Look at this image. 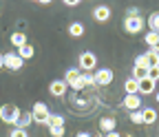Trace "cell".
Wrapping results in <instances>:
<instances>
[{"label": "cell", "instance_id": "16", "mask_svg": "<svg viewBox=\"0 0 159 137\" xmlns=\"http://www.w3.org/2000/svg\"><path fill=\"white\" fill-rule=\"evenodd\" d=\"M142 117H144V124H155L157 122V111L155 108H144Z\"/></svg>", "mask_w": 159, "mask_h": 137}, {"label": "cell", "instance_id": "24", "mask_svg": "<svg viewBox=\"0 0 159 137\" xmlns=\"http://www.w3.org/2000/svg\"><path fill=\"white\" fill-rule=\"evenodd\" d=\"M82 80H84V89H86V86H95V75L82 73Z\"/></svg>", "mask_w": 159, "mask_h": 137}, {"label": "cell", "instance_id": "31", "mask_svg": "<svg viewBox=\"0 0 159 137\" xmlns=\"http://www.w3.org/2000/svg\"><path fill=\"white\" fill-rule=\"evenodd\" d=\"M75 137H93V135L86 133V130H80V133H75Z\"/></svg>", "mask_w": 159, "mask_h": 137}, {"label": "cell", "instance_id": "11", "mask_svg": "<svg viewBox=\"0 0 159 137\" xmlns=\"http://www.w3.org/2000/svg\"><path fill=\"white\" fill-rule=\"evenodd\" d=\"M31 124H33V115H31V113H20L18 122H16V128H22V130H27Z\"/></svg>", "mask_w": 159, "mask_h": 137}, {"label": "cell", "instance_id": "20", "mask_svg": "<svg viewBox=\"0 0 159 137\" xmlns=\"http://www.w3.org/2000/svg\"><path fill=\"white\" fill-rule=\"evenodd\" d=\"M33 53H35V51H33V47H31V44H25V47H20V49H18V55L22 57V60H31Z\"/></svg>", "mask_w": 159, "mask_h": 137}, {"label": "cell", "instance_id": "21", "mask_svg": "<svg viewBox=\"0 0 159 137\" xmlns=\"http://www.w3.org/2000/svg\"><path fill=\"white\" fill-rule=\"evenodd\" d=\"M80 75H82V73H80V69H69L66 75H64V82H66V84H73L75 80H80Z\"/></svg>", "mask_w": 159, "mask_h": 137}, {"label": "cell", "instance_id": "1", "mask_svg": "<svg viewBox=\"0 0 159 137\" xmlns=\"http://www.w3.org/2000/svg\"><path fill=\"white\" fill-rule=\"evenodd\" d=\"M18 117H20V108L16 104H2V106H0V122L16 126Z\"/></svg>", "mask_w": 159, "mask_h": 137}, {"label": "cell", "instance_id": "27", "mask_svg": "<svg viewBox=\"0 0 159 137\" xmlns=\"http://www.w3.org/2000/svg\"><path fill=\"white\" fill-rule=\"evenodd\" d=\"M148 77H150L152 82H157L159 80V66H150L148 69Z\"/></svg>", "mask_w": 159, "mask_h": 137}, {"label": "cell", "instance_id": "15", "mask_svg": "<svg viewBox=\"0 0 159 137\" xmlns=\"http://www.w3.org/2000/svg\"><path fill=\"white\" fill-rule=\"evenodd\" d=\"M69 33H71L73 38H82V35H84V25H82V22H71V25H69Z\"/></svg>", "mask_w": 159, "mask_h": 137}, {"label": "cell", "instance_id": "33", "mask_svg": "<svg viewBox=\"0 0 159 137\" xmlns=\"http://www.w3.org/2000/svg\"><path fill=\"white\" fill-rule=\"evenodd\" d=\"M104 137H122V133H117V130H113V133H108V135H104Z\"/></svg>", "mask_w": 159, "mask_h": 137}, {"label": "cell", "instance_id": "30", "mask_svg": "<svg viewBox=\"0 0 159 137\" xmlns=\"http://www.w3.org/2000/svg\"><path fill=\"white\" fill-rule=\"evenodd\" d=\"M137 16H139V9H137V7H130V9L126 11V18H137Z\"/></svg>", "mask_w": 159, "mask_h": 137}, {"label": "cell", "instance_id": "17", "mask_svg": "<svg viewBox=\"0 0 159 137\" xmlns=\"http://www.w3.org/2000/svg\"><path fill=\"white\" fill-rule=\"evenodd\" d=\"M47 126H49V128H60V126H64V117H62V115H49Z\"/></svg>", "mask_w": 159, "mask_h": 137}, {"label": "cell", "instance_id": "26", "mask_svg": "<svg viewBox=\"0 0 159 137\" xmlns=\"http://www.w3.org/2000/svg\"><path fill=\"white\" fill-rule=\"evenodd\" d=\"M157 35H159V33H155V31H148V33L144 35L146 44H150V47H152V44H155V40H157Z\"/></svg>", "mask_w": 159, "mask_h": 137}, {"label": "cell", "instance_id": "28", "mask_svg": "<svg viewBox=\"0 0 159 137\" xmlns=\"http://www.w3.org/2000/svg\"><path fill=\"white\" fill-rule=\"evenodd\" d=\"M9 137H29V133L22 130V128H13V130L9 133Z\"/></svg>", "mask_w": 159, "mask_h": 137}, {"label": "cell", "instance_id": "6", "mask_svg": "<svg viewBox=\"0 0 159 137\" xmlns=\"http://www.w3.org/2000/svg\"><path fill=\"white\" fill-rule=\"evenodd\" d=\"M66 89H69V84H66L64 80H53V82L49 84V93H51L53 97H64Z\"/></svg>", "mask_w": 159, "mask_h": 137}, {"label": "cell", "instance_id": "5", "mask_svg": "<svg viewBox=\"0 0 159 137\" xmlns=\"http://www.w3.org/2000/svg\"><path fill=\"white\" fill-rule=\"evenodd\" d=\"M113 71L111 69H97V73H95V84L97 86H108L111 82H113Z\"/></svg>", "mask_w": 159, "mask_h": 137}, {"label": "cell", "instance_id": "38", "mask_svg": "<svg viewBox=\"0 0 159 137\" xmlns=\"http://www.w3.org/2000/svg\"><path fill=\"white\" fill-rule=\"evenodd\" d=\"M155 100H157V104H159V93H157V97H155Z\"/></svg>", "mask_w": 159, "mask_h": 137}, {"label": "cell", "instance_id": "23", "mask_svg": "<svg viewBox=\"0 0 159 137\" xmlns=\"http://www.w3.org/2000/svg\"><path fill=\"white\" fill-rule=\"evenodd\" d=\"M135 66H146V69H150V64H148V57H146V53H142V55H137V57H135Z\"/></svg>", "mask_w": 159, "mask_h": 137}, {"label": "cell", "instance_id": "3", "mask_svg": "<svg viewBox=\"0 0 159 137\" xmlns=\"http://www.w3.org/2000/svg\"><path fill=\"white\" fill-rule=\"evenodd\" d=\"M95 66H97V57H95V53H93V51H84V53H80V69H82L84 73L93 71Z\"/></svg>", "mask_w": 159, "mask_h": 137}, {"label": "cell", "instance_id": "25", "mask_svg": "<svg viewBox=\"0 0 159 137\" xmlns=\"http://www.w3.org/2000/svg\"><path fill=\"white\" fill-rule=\"evenodd\" d=\"M130 122H133V124H144L142 111H133V113H130Z\"/></svg>", "mask_w": 159, "mask_h": 137}, {"label": "cell", "instance_id": "36", "mask_svg": "<svg viewBox=\"0 0 159 137\" xmlns=\"http://www.w3.org/2000/svg\"><path fill=\"white\" fill-rule=\"evenodd\" d=\"M93 137H104V135H102V133H97V135H93Z\"/></svg>", "mask_w": 159, "mask_h": 137}, {"label": "cell", "instance_id": "2", "mask_svg": "<svg viewBox=\"0 0 159 137\" xmlns=\"http://www.w3.org/2000/svg\"><path fill=\"white\" fill-rule=\"evenodd\" d=\"M31 115H33V122L35 124H47V120H49V106L44 104V102H35L33 104V108H31Z\"/></svg>", "mask_w": 159, "mask_h": 137}, {"label": "cell", "instance_id": "14", "mask_svg": "<svg viewBox=\"0 0 159 137\" xmlns=\"http://www.w3.org/2000/svg\"><path fill=\"white\" fill-rule=\"evenodd\" d=\"M155 84H157V82H152L150 77H146V80L139 82V93H142V95H150V93H155Z\"/></svg>", "mask_w": 159, "mask_h": 137}, {"label": "cell", "instance_id": "35", "mask_svg": "<svg viewBox=\"0 0 159 137\" xmlns=\"http://www.w3.org/2000/svg\"><path fill=\"white\" fill-rule=\"evenodd\" d=\"M5 66V55H0V69Z\"/></svg>", "mask_w": 159, "mask_h": 137}, {"label": "cell", "instance_id": "37", "mask_svg": "<svg viewBox=\"0 0 159 137\" xmlns=\"http://www.w3.org/2000/svg\"><path fill=\"white\" fill-rule=\"evenodd\" d=\"M122 137H133V135H130V133H126V135H122Z\"/></svg>", "mask_w": 159, "mask_h": 137}, {"label": "cell", "instance_id": "22", "mask_svg": "<svg viewBox=\"0 0 159 137\" xmlns=\"http://www.w3.org/2000/svg\"><path fill=\"white\" fill-rule=\"evenodd\" d=\"M146 57H148V64L150 66H159V53L157 51H148Z\"/></svg>", "mask_w": 159, "mask_h": 137}, {"label": "cell", "instance_id": "34", "mask_svg": "<svg viewBox=\"0 0 159 137\" xmlns=\"http://www.w3.org/2000/svg\"><path fill=\"white\" fill-rule=\"evenodd\" d=\"M66 5L69 7H75V5H80V0H66Z\"/></svg>", "mask_w": 159, "mask_h": 137}, {"label": "cell", "instance_id": "32", "mask_svg": "<svg viewBox=\"0 0 159 137\" xmlns=\"http://www.w3.org/2000/svg\"><path fill=\"white\" fill-rule=\"evenodd\" d=\"M150 51H157V53H159V35H157V40H155V44L150 47Z\"/></svg>", "mask_w": 159, "mask_h": 137}, {"label": "cell", "instance_id": "8", "mask_svg": "<svg viewBox=\"0 0 159 137\" xmlns=\"http://www.w3.org/2000/svg\"><path fill=\"white\" fill-rule=\"evenodd\" d=\"M93 18L97 22H108L111 20V9L106 7V5H97L95 9H93Z\"/></svg>", "mask_w": 159, "mask_h": 137}, {"label": "cell", "instance_id": "10", "mask_svg": "<svg viewBox=\"0 0 159 137\" xmlns=\"http://www.w3.org/2000/svg\"><path fill=\"white\" fill-rule=\"evenodd\" d=\"M115 128H117V120H115V117H102V120H99V133H102V135H108Z\"/></svg>", "mask_w": 159, "mask_h": 137}, {"label": "cell", "instance_id": "12", "mask_svg": "<svg viewBox=\"0 0 159 137\" xmlns=\"http://www.w3.org/2000/svg\"><path fill=\"white\" fill-rule=\"evenodd\" d=\"M124 91H126V95H139V82L135 77H128L124 82Z\"/></svg>", "mask_w": 159, "mask_h": 137}, {"label": "cell", "instance_id": "29", "mask_svg": "<svg viewBox=\"0 0 159 137\" xmlns=\"http://www.w3.org/2000/svg\"><path fill=\"white\" fill-rule=\"evenodd\" d=\"M51 137H64V126H60V128H49Z\"/></svg>", "mask_w": 159, "mask_h": 137}, {"label": "cell", "instance_id": "7", "mask_svg": "<svg viewBox=\"0 0 159 137\" xmlns=\"http://www.w3.org/2000/svg\"><path fill=\"white\" fill-rule=\"evenodd\" d=\"M22 64H25V60H22L18 53H7V55H5V66H7V69L18 71V69H22Z\"/></svg>", "mask_w": 159, "mask_h": 137}, {"label": "cell", "instance_id": "13", "mask_svg": "<svg viewBox=\"0 0 159 137\" xmlns=\"http://www.w3.org/2000/svg\"><path fill=\"white\" fill-rule=\"evenodd\" d=\"M11 44H13L16 49H20V47L29 44V42H27V35H25L22 31H13V33H11Z\"/></svg>", "mask_w": 159, "mask_h": 137}, {"label": "cell", "instance_id": "19", "mask_svg": "<svg viewBox=\"0 0 159 137\" xmlns=\"http://www.w3.org/2000/svg\"><path fill=\"white\" fill-rule=\"evenodd\" d=\"M146 22H148V27H150V31H155V33H159V11H155V13H150Z\"/></svg>", "mask_w": 159, "mask_h": 137}, {"label": "cell", "instance_id": "18", "mask_svg": "<svg viewBox=\"0 0 159 137\" xmlns=\"http://www.w3.org/2000/svg\"><path fill=\"white\" fill-rule=\"evenodd\" d=\"M133 77H135L137 82L146 80V77H148V69L146 66H133Z\"/></svg>", "mask_w": 159, "mask_h": 137}, {"label": "cell", "instance_id": "9", "mask_svg": "<svg viewBox=\"0 0 159 137\" xmlns=\"http://www.w3.org/2000/svg\"><path fill=\"white\" fill-rule=\"evenodd\" d=\"M122 104H124V108H126L128 113L139 111V106H142V97H139V95H126Z\"/></svg>", "mask_w": 159, "mask_h": 137}, {"label": "cell", "instance_id": "4", "mask_svg": "<svg viewBox=\"0 0 159 137\" xmlns=\"http://www.w3.org/2000/svg\"><path fill=\"white\" fill-rule=\"evenodd\" d=\"M124 29H126V33H139L144 29V18L142 16H137V18H126L124 20Z\"/></svg>", "mask_w": 159, "mask_h": 137}]
</instances>
